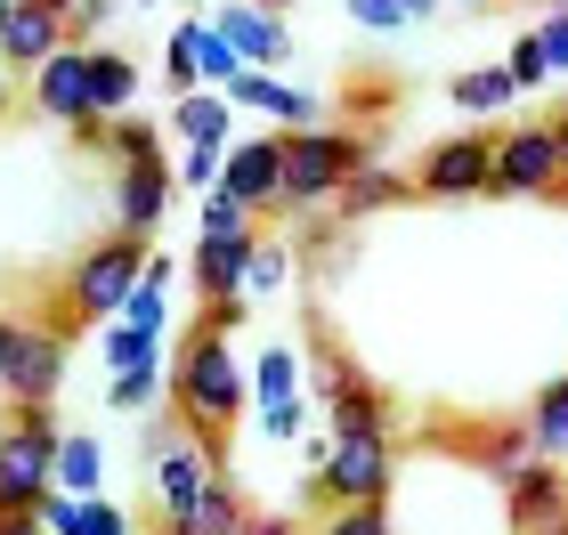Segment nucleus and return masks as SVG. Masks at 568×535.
Segmentation results:
<instances>
[{"instance_id": "1", "label": "nucleus", "mask_w": 568, "mask_h": 535, "mask_svg": "<svg viewBox=\"0 0 568 535\" xmlns=\"http://www.w3.org/2000/svg\"><path fill=\"white\" fill-rule=\"evenodd\" d=\"M252 405V381L236 366V349H227V333H212V325H195L187 341H179L171 357V414L203 439V454L227 471V430H236V414Z\"/></svg>"}, {"instance_id": "2", "label": "nucleus", "mask_w": 568, "mask_h": 535, "mask_svg": "<svg viewBox=\"0 0 568 535\" xmlns=\"http://www.w3.org/2000/svg\"><path fill=\"white\" fill-rule=\"evenodd\" d=\"M366 163H382V138H374V131H349V122H308V131H284L276 212H284V219L325 212V203L349 187V171H366Z\"/></svg>"}, {"instance_id": "3", "label": "nucleus", "mask_w": 568, "mask_h": 535, "mask_svg": "<svg viewBox=\"0 0 568 535\" xmlns=\"http://www.w3.org/2000/svg\"><path fill=\"white\" fill-rule=\"evenodd\" d=\"M390 479H398V454H390V430H333L317 471H308V503H390Z\"/></svg>"}, {"instance_id": "4", "label": "nucleus", "mask_w": 568, "mask_h": 535, "mask_svg": "<svg viewBox=\"0 0 568 535\" xmlns=\"http://www.w3.org/2000/svg\"><path fill=\"white\" fill-rule=\"evenodd\" d=\"M58 414L49 405H17L0 430V512H41V495L58 487Z\"/></svg>"}, {"instance_id": "5", "label": "nucleus", "mask_w": 568, "mask_h": 535, "mask_svg": "<svg viewBox=\"0 0 568 535\" xmlns=\"http://www.w3.org/2000/svg\"><path fill=\"white\" fill-rule=\"evenodd\" d=\"M146 260H154V244H139V236H98L82 260L65 268V309L82 317V325H106V317H122V300H131V285L146 276Z\"/></svg>"}, {"instance_id": "6", "label": "nucleus", "mask_w": 568, "mask_h": 535, "mask_svg": "<svg viewBox=\"0 0 568 535\" xmlns=\"http://www.w3.org/2000/svg\"><path fill=\"white\" fill-rule=\"evenodd\" d=\"M73 333H82V317L65 309H49V317H17V349H9V390L17 405H49L58 398V381H65V357H73Z\"/></svg>"}, {"instance_id": "7", "label": "nucleus", "mask_w": 568, "mask_h": 535, "mask_svg": "<svg viewBox=\"0 0 568 535\" xmlns=\"http://www.w3.org/2000/svg\"><path fill=\"white\" fill-rule=\"evenodd\" d=\"M212 479H220V463L203 454V439L179 414H154L146 422V487H154V512H163V519H179Z\"/></svg>"}, {"instance_id": "8", "label": "nucleus", "mask_w": 568, "mask_h": 535, "mask_svg": "<svg viewBox=\"0 0 568 535\" xmlns=\"http://www.w3.org/2000/svg\"><path fill=\"white\" fill-rule=\"evenodd\" d=\"M496 195H520V203L568 195V163H560L552 122H511V131H496Z\"/></svg>"}, {"instance_id": "9", "label": "nucleus", "mask_w": 568, "mask_h": 535, "mask_svg": "<svg viewBox=\"0 0 568 535\" xmlns=\"http://www.w3.org/2000/svg\"><path fill=\"white\" fill-rule=\"evenodd\" d=\"M415 195L423 203H479V195H496V138H487V131L438 138L430 155L415 163Z\"/></svg>"}, {"instance_id": "10", "label": "nucleus", "mask_w": 568, "mask_h": 535, "mask_svg": "<svg viewBox=\"0 0 568 535\" xmlns=\"http://www.w3.org/2000/svg\"><path fill=\"white\" fill-rule=\"evenodd\" d=\"M33 114H41V122H58V131L106 122V114L90 106V49H82V41H65L49 65H33Z\"/></svg>"}, {"instance_id": "11", "label": "nucleus", "mask_w": 568, "mask_h": 535, "mask_svg": "<svg viewBox=\"0 0 568 535\" xmlns=\"http://www.w3.org/2000/svg\"><path fill=\"white\" fill-rule=\"evenodd\" d=\"M252 405H261V430L276 446H293L301 439V422H308V405H301V357L268 341L261 349V366H252Z\"/></svg>"}, {"instance_id": "12", "label": "nucleus", "mask_w": 568, "mask_h": 535, "mask_svg": "<svg viewBox=\"0 0 568 535\" xmlns=\"http://www.w3.org/2000/svg\"><path fill=\"white\" fill-rule=\"evenodd\" d=\"M65 17H73V0H17L9 24H0V65H9V73L49 65V58H58V49L73 41V33H65Z\"/></svg>"}, {"instance_id": "13", "label": "nucleus", "mask_w": 568, "mask_h": 535, "mask_svg": "<svg viewBox=\"0 0 568 535\" xmlns=\"http://www.w3.org/2000/svg\"><path fill=\"white\" fill-rule=\"evenodd\" d=\"M504 512H511V535H552L568 519V463H520L504 479Z\"/></svg>"}, {"instance_id": "14", "label": "nucleus", "mask_w": 568, "mask_h": 535, "mask_svg": "<svg viewBox=\"0 0 568 535\" xmlns=\"http://www.w3.org/2000/svg\"><path fill=\"white\" fill-rule=\"evenodd\" d=\"M276 178H284V131L268 138H236L227 146V163H220V195H236L252 219L276 212Z\"/></svg>"}, {"instance_id": "15", "label": "nucleus", "mask_w": 568, "mask_h": 535, "mask_svg": "<svg viewBox=\"0 0 568 535\" xmlns=\"http://www.w3.org/2000/svg\"><path fill=\"white\" fill-rule=\"evenodd\" d=\"M171 195H179V171H171V163H139V171H122V178H114V236L154 244V236H163Z\"/></svg>"}, {"instance_id": "16", "label": "nucleus", "mask_w": 568, "mask_h": 535, "mask_svg": "<svg viewBox=\"0 0 568 535\" xmlns=\"http://www.w3.org/2000/svg\"><path fill=\"white\" fill-rule=\"evenodd\" d=\"M212 24H220L227 41H236V58H244V65H284V58H293V24H284L276 0H227Z\"/></svg>"}, {"instance_id": "17", "label": "nucleus", "mask_w": 568, "mask_h": 535, "mask_svg": "<svg viewBox=\"0 0 568 535\" xmlns=\"http://www.w3.org/2000/svg\"><path fill=\"white\" fill-rule=\"evenodd\" d=\"M227 106H236V114H268L276 131H308V122H317V97L293 90V82H276L268 65H244L236 82H227Z\"/></svg>"}, {"instance_id": "18", "label": "nucleus", "mask_w": 568, "mask_h": 535, "mask_svg": "<svg viewBox=\"0 0 568 535\" xmlns=\"http://www.w3.org/2000/svg\"><path fill=\"white\" fill-rule=\"evenodd\" d=\"M252 244H261V227H244V236H195V260H187L195 292L203 300H236L244 292V268H252Z\"/></svg>"}, {"instance_id": "19", "label": "nucleus", "mask_w": 568, "mask_h": 535, "mask_svg": "<svg viewBox=\"0 0 568 535\" xmlns=\"http://www.w3.org/2000/svg\"><path fill=\"white\" fill-rule=\"evenodd\" d=\"M244 519H252V503L236 495V479L220 471L212 487H203L187 512H179V519H163V535H244Z\"/></svg>"}, {"instance_id": "20", "label": "nucleus", "mask_w": 568, "mask_h": 535, "mask_svg": "<svg viewBox=\"0 0 568 535\" xmlns=\"http://www.w3.org/2000/svg\"><path fill=\"white\" fill-rule=\"evenodd\" d=\"M390 203H415V178L366 163V171H349V187L333 195V212H342V219H374V212H390Z\"/></svg>"}, {"instance_id": "21", "label": "nucleus", "mask_w": 568, "mask_h": 535, "mask_svg": "<svg viewBox=\"0 0 568 535\" xmlns=\"http://www.w3.org/2000/svg\"><path fill=\"white\" fill-rule=\"evenodd\" d=\"M131 97H139V58H122V49H98L90 41V106L98 114H131Z\"/></svg>"}, {"instance_id": "22", "label": "nucleus", "mask_w": 568, "mask_h": 535, "mask_svg": "<svg viewBox=\"0 0 568 535\" xmlns=\"http://www.w3.org/2000/svg\"><path fill=\"white\" fill-rule=\"evenodd\" d=\"M171 138H236V106H227V90H195V97H171Z\"/></svg>"}, {"instance_id": "23", "label": "nucleus", "mask_w": 568, "mask_h": 535, "mask_svg": "<svg viewBox=\"0 0 568 535\" xmlns=\"http://www.w3.org/2000/svg\"><path fill=\"white\" fill-rule=\"evenodd\" d=\"M528 439H536V454L545 463H568V373H552L545 390H536V405H528Z\"/></svg>"}, {"instance_id": "24", "label": "nucleus", "mask_w": 568, "mask_h": 535, "mask_svg": "<svg viewBox=\"0 0 568 535\" xmlns=\"http://www.w3.org/2000/svg\"><path fill=\"white\" fill-rule=\"evenodd\" d=\"M471 454H479L487 479H511L520 463H536V439H528V422H487L479 439H471Z\"/></svg>"}, {"instance_id": "25", "label": "nucleus", "mask_w": 568, "mask_h": 535, "mask_svg": "<svg viewBox=\"0 0 568 535\" xmlns=\"http://www.w3.org/2000/svg\"><path fill=\"white\" fill-rule=\"evenodd\" d=\"M98 479H106V446H98L90 430L58 439V487H65V495H98Z\"/></svg>"}, {"instance_id": "26", "label": "nucleus", "mask_w": 568, "mask_h": 535, "mask_svg": "<svg viewBox=\"0 0 568 535\" xmlns=\"http://www.w3.org/2000/svg\"><path fill=\"white\" fill-rule=\"evenodd\" d=\"M447 90H455V106H463V114H479V122H487V114H504V106H511V97H520V90H511V73H504V65H479V73H455V82H447Z\"/></svg>"}, {"instance_id": "27", "label": "nucleus", "mask_w": 568, "mask_h": 535, "mask_svg": "<svg viewBox=\"0 0 568 535\" xmlns=\"http://www.w3.org/2000/svg\"><path fill=\"white\" fill-rule=\"evenodd\" d=\"M98 349H106V373H122V366H146V357H163V333H146V325H131V317H106Z\"/></svg>"}, {"instance_id": "28", "label": "nucleus", "mask_w": 568, "mask_h": 535, "mask_svg": "<svg viewBox=\"0 0 568 535\" xmlns=\"http://www.w3.org/2000/svg\"><path fill=\"white\" fill-rule=\"evenodd\" d=\"M195 73H203V90H227L244 73V58H236V41L220 33V24H203L195 17Z\"/></svg>"}, {"instance_id": "29", "label": "nucleus", "mask_w": 568, "mask_h": 535, "mask_svg": "<svg viewBox=\"0 0 568 535\" xmlns=\"http://www.w3.org/2000/svg\"><path fill=\"white\" fill-rule=\"evenodd\" d=\"M163 390H171V366H163V357H146V366H122V373H114V398H106V405H122V414H146Z\"/></svg>"}, {"instance_id": "30", "label": "nucleus", "mask_w": 568, "mask_h": 535, "mask_svg": "<svg viewBox=\"0 0 568 535\" xmlns=\"http://www.w3.org/2000/svg\"><path fill=\"white\" fill-rule=\"evenodd\" d=\"M106 155H114L122 171H139V163H163V131H146V122L114 114V122H106Z\"/></svg>"}, {"instance_id": "31", "label": "nucleus", "mask_w": 568, "mask_h": 535, "mask_svg": "<svg viewBox=\"0 0 568 535\" xmlns=\"http://www.w3.org/2000/svg\"><path fill=\"white\" fill-rule=\"evenodd\" d=\"M163 90H171V97H195V90H203V73H195V17L163 41Z\"/></svg>"}, {"instance_id": "32", "label": "nucleus", "mask_w": 568, "mask_h": 535, "mask_svg": "<svg viewBox=\"0 0 568 535\" xmlns=\"http://www.w3.org/2000/svg\"><path fill=\"white\" fill-rule=\"evenodd\" d=\"M317 535H398V527H390V503H333Z\"/></svg>"}, {"instance_id": "33", "label": "nucleus", "mask_w": 568, "mask_h": 535, "mask_svg": "<svg viewBox=\"0 0 568 535\" xmlns=\"http://www.w3.org/2000/svg\"><path fill=\"white\" fill-rule=\"evenodd\" d=\"M227 146H236V138H227ZM227 146H220V138H195L187 155L171 163V171H179V187H203V195H212V187H220V163H227Z\"/></svg>"}, {"instance_id": "34", "label": "nucleus", "mask_w": 568, "mask_h": 535, "mask_svg": "<svg viewBox=\"0 0 568 535\" xmlns=\"http://www.w3.org/2000/svg\"><path fill=\"white\" fill-rule=\"evenodd\" d=\"M504 73H511V90H545V82H552L545 41H536V33H520V41H511V58H504Z\"/></svg>"}, {"instance_id": "35", "label": "nucleus", "mask_w": 568, "mask_h": 535, "mask_svg": "<svg viewBox=\"0 0 568 535\" xmlns=\"http://www.w3.org/2000/svg\"><path fill=\"white\" fill-rule=\"evenodd\" d=\"M195 227H203V236H244V227H261V219H252L236 195L212 187V195H203V212H195Z\"/></svg>"}, {"instance_id": "36", "label": "nucleus", "mask_w": 568, "mask_h": 535, "mask_svg": "<svg viewBox=\"0 0 568 535\" xmlns=\"http://www.w3.org/2000/svg\"><path fill=\"white\" fill-rule=\"evenodd\" d=\"M284 276H293V251L261 236V244H252V268H244V292H276Z\"/></svg>"}, {"instance_id": "37", "label": "nucleus", "mask_w": 568, "mask_h": 535, "mask_svg": "<svg viewBox=\"0 0 568 535\" xmlns=\"http://www.w3.org/2000/svg\"><path fill=\"white\" fill-rule=\"evenodd\" d=\"M122 317H131V325H146V333H163V325H171V300H163V285H154V276H139V285H131V300H122Z\"/></svg>"}, {"instance_id": "38", "label": "nucleus", "mask_w": 568, "mask_h": 535, "mask_svg": "<svg viewBox=\"0 0 568 535\" xmlns=\"http://www.w3.org/2000/svg\"><path fill=\"white\" fill-rule=\"evenodd\" d=\"M536 41H545V65L568 73V9H560V0H545V24H536Z\"/></svg>"}, {"instance_id": "39", "label": "nucleus", "mask_w": 568, "mask_h": 535, "mask_svg": "<svg viewBox=\"0 0 568 535\" xmlns=\"http://www.w3.org/2000/svg\"><path fill=\"white\" fill-rule=\"evenodd\" d=\"M342 9H349V24H366V33H398L406 24L398 0H342Z\"/></svg>"}, {"instance_id": "40", "label": "nucleus", "mask_w": 568, "mask_h": 535, "mask_svg": "<svg viewBox=\"0 0 568 535\" xmlns=\"http://www.w3.org/2000/svg\"><path fill=\"white\" fill-rule=\"evenodd\" d=\"M73 535H131V519H122L106 495H82V527H73Z\"/></svg>"}, {"instance_id": "41", "label": "nucleus", "mask_w": 568, "mask_h": 535, "mask_svg": "<svg viewBox=\"0 0 568 535\" xmlns=\"http://www.w3.org/2000/svg\"><path fill=\"white\" fill-rule=\"evenodd\" d=\"M106 17H114V0H73V17H65V33H73V41H82V49H90V33H98V24H106Z\"/></svg>"}, {"instance_id": "42", "label": "nucleus", "mask_w": 568, "mask_h": 535, "mask_svg": "<svg viewBox=\"0 0 568 535\" xmlns=\"http://www.w3.org/2000/svg\"><path fill=\"white\" fill-rule=\"evenodd\" d=\"M244 309H252L244 292H236V300H203V317H195V325H212V333H236V325H244Z\"/></svg>"}, {"instance_id": "43", "label": "nucleus", "mask_w": 568, "mask_h": 535, "mask_svg": "<svg viewBox=\"0 0 568 535\" xmlns=\"http://www.w3.org/2000/svg\"><path fill=\"white\" fill-rule=\"evenodd\" d=\"M244 535H301V519H284V512H252Z\"/></svg>"}, {"instance_id": "44", "label": "nucleus", "mask_w": 568, "mask_h": 535, "mask_svg": "<svg viewBox=\"0 0 568 535\" xmlns=\"http://www.w3.org/2000/svg\"><path fill=\"white\" fill-rule=\"evenodd\" d=\"M0 535H49V527H41V512H17V519L0 512Z\"/></svg>"}, {"instance_id": "45", "label": "nucleus", "mask_w": 568, "mask_h": 535, "mask_svg": "<svg viewBox=\"0 0 568 535\" xmlns=\"http://www.w3.org/2000/svg\"><path fill=\"white\" fill-rule=\"evenodd\" d=\"M9 349H17V317L0 309V381H9Z\"/></svg>"}, {"instance_id": "46", "label": "nucleus", "mask_w": 568, "mask_h": 535, "mask_svg": "<svg viewBox=\"0 0 568 535\" xmlns=\"http://www.w3.org/2000/svg\"><path fill=\"white\" fill-rule=\"evenodd\" d=\"M398 9H406V24H423V17L438 9V0H398Z\"/></svg>"}, {"instance_id": "47", "label": "nucleus", "mask_w": 568, "mask_h": 535, "mask_svg": "<svg viewBox=\"0 0 568 535\" xmlns=\"http://www.w3.org/2000/svg\"><path fill=\"white\" fill-rule=\"evenodd\" d=\"M552 138H560V163H568V106L552 114Z\"/></svg>"}, {"instance_id": "48", "label": "nucleus", "mask_w": 568, "mask_h": 535, "mask_svg": "<svg viewBox=\"0 0 568 535\" xmlns=\"http://www.w3.org/2000/svg\"><path fill=\"white\" fill-rule=\"evenodd\" d=\"M9 97H17V73H9V65H0V114H9Z\"/></svg>"}, {"instance_id": "49", "label": "nucleus", "mask_w": 568, "mask_h": 535, "mask_svg": "<svg viewBox=\"0 0 568 535\" xmlns=\"http://www.w3.org/2000/svg\"><path fill=\"white\" fill-rule=\"evenodd\" d=\"M9 9H17V0H0V24H9Z\"/></svg>"}, {"instance_id": "50", "label": "nucleus", "mask_w": 568, "mask_h": 535, "mask_svg": "<svg viewBox=\"0 0 568 535\" xmlns=\"http://www.w3.org/2000/svg\"><path fill=\"white\" fill-rule=\"evenodd\" d=\"M552 535H568V519H560V527H552Z\"/></svg>"}, {"instance_id": "51", "label": "nucleus", "mask_w": 568, "mask_h": 535, "mask_svg": "<svg viewBox=\"0 0 568 535\" xmlns=\"http://www.w3.org/2000/svg\"><path fill=\"white\" fill-rule=\"evenodd\" d=\"M455 9H471V0H455Z\"/></svg>"}]
</instances>
